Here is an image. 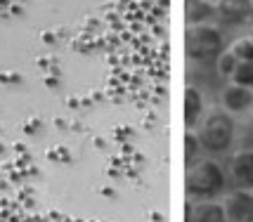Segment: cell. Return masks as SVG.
<instances>
[{
	"mask_svg": "<svg viewBox=\"0 0 253 222\" xmlns=\"http://www.w3.org/2000/svg\"><path fill=\"white\" fill-rule=\"evenodd\" d=\"M230 178L237 187L253 189V149H239L230 158Z\"/></svg>",
	"mask_w": 253,
	"mask_h": 222,
	"instance_id": "obj_7",
	"label": "cell"
},
{
	"mask_svg": "<svg viewBox=\"0 0 253 222\" xmlns=\"http://www.w3.org/2000/svg\"><path fill=\"white\" fill-rule=\"evenodd\" d=\"M227 50H230V52L237 57L239 62H253V40L249 38V36L237 38V40H234Z\"/></svg>",
	"mask_w": 253,
	"mask_h": 222,
	"instance_id": "obj_12",
	"label": "cell"
},
{
	"mask_svg": "<svg viewBox=\"0 0 253 222\" xmlns=\"http://www.w3.org/2000/svg\"><path fill=\"white\" fill-rule=\"evenodd\" d=\"M185 147H187V149H185V161H187V166H192V163H194L192 158H194L199 151H204L201 145H199V137L194 130H187V133H185Z\"/></svg>",
	"mask_w": 253,
	"mask_h": 222,
	"instance_id": "obj_13",
	"label": "cell"
},
{
	"mask_svg": "<svg viewBox=\"0 0 253 222\" xmlns=\"http://www.w3.org/2000/svg\"><path fill=\"white\" fill-rule=\"evenodd\" d=\"M225 187H227V175L218 161L201 158V161H194L192 166H187L185 191H187L189 201H215L225 194Z\"/></svg>",
	"mask_w": 253,
	"mask_h": 222,
	"instance_id": "obj_2",
	"label": "cell"
},
{
	"mask_svg": "<svg viewBox=\"0 0 253 222\" xmlns=\"http://www.w3.org/2000/svg\"><path fill=\"white\" fill-rule=\"evenodd\" d=\"M185 19H187V26L213 22L215 0H185Z\"/></svg>",
	"mask_w": 253,
	"mask_h": 222,
	"instance_id": "obj_10",
	"label": "cell"
},
{
	"mask_svg": "<svg viewBox=\"0 0 253 222\" xmlns=\"http://www.w3.org/2000/svg\"><path fill=\"white\" fill-rule=\"evenodd\" d=\"M249 38H251V40H253V26H251V34H249Z\"/></svg>",
	"mask_w": 253,
	"mask_h": 222,
	"instance_id": "obj_14",
	"label": "cell"
},
{
	"mask_svg": "<svg viewBox=\"0 0 253 222\" xmlns=\"http://www.w3.org/2000/svg\"><path fill=\"white\" fill-rule=\"evenodd\" d=\"M227 222H253V189L234 187L222 194Z\"/></svg>",
	"mask_w": 253,
	"mask_h": 222,
	"instance_id": "obj_5",
	"label": "cell"
},
{
	"mask_svg": "<svg viewBox=\"0 0 253 222\" xmlns=\"http://www.w3.org/2000/svg\"><path fill=\"white\" fill-rule=\"evenodd\" d=\"M225 36L215 22L187 26L185 31V55L194 64H215L225 52Z\"/></svg>",
	"mask_w": 253,
	"mask_h": 222,
	"instance_id": "obj_3",
	"label": "cell"
},
{
	"mask_svg": "<svg viewBox=\"0 0 253 222\" xmlns=\"http://www.w3.org/2000/svg\"><path fill=\"white\" fill-rule=\"evenodd\" d=\"M185 222H227L222 201H194V203H187Z\"/></svg>",
	"mask_w": 253,
	"mask_h": 222,
	"instance_id": "obj_8",
	"label": "cell"
},
{
	"mask_svg": "<svg viewBox=\"0 0 253 222\" xmlns=\"http://www.w3.org/2000/svg\"><path fill=\"white\" fill-rule=\"evenodd\" d=\"M204 113H206V107H204L201 90L194 88V85H187V90H185V128L194 130L201 123Z\"/></svg>",
	"mask_w": 253,
	"mask_h": 222,
	"instance_id": "obj_9",
	"label": "cell"
},
{
	"mask_svg": "<svg viewBox=\"0 0 253 222\" xmlns=\"http://www.w3.org/2000/svg\"><path fill=\"white\" fill-rule=\"evenodd\" d=\"M215 22L227 29L253 26V0H215Z\"/></svg>",
	"mask_w": 253,
	"mask_h": 222,
	"instance_id": "obj_4",
	"label": "cell"
},
{
	"mask_svg": "<svg viewBox=\"0 0 253 222\" xmlns=\"http://www.w3.org/2000/svg\"><path fill=\"white\" fill-rule=\"evenodd\" d=\"M220 107L225 111H230L232 116L249 113V111H253V90L244 88V85H237V83H227L222 88Z\"/></svg>",
	"mask_w": 253,
	"mask_h": 222,
	"instance_id": "obj_6",
	"label": "cell"
},
{
	"mask_svg": "<svg viewBox=\"0 0 253 222\" xmlns=\"http://www.w3.org/2000/svg\"><path fill=\"white\" fill-rule=\"evenodd\" d=\"M230 83L253 90V62H237V67H234L230 76Z\"/></svg>",
	"mask_w": 253,
	"mask_h": 222,
	"instance_id": "obj_11",
	"label": "cell"
},
{
	"mask_svg": "<svg viewBox=\"0 0 253 222\" xmlns=\"http://www.w3.org/2000/svg\"><path fill=\"white\" fill-rule=\"evenodd\" d=\"M194 133L199 137L201 149L211 156H220L225 151H230L237 137V121L230 111H225L222 107H215L204 113V118L194 128Z\"/></svg>",
	"mask_w": 253,
	"mask_h": 222,
	"instance_id": "obj_1",
	"label": "cell"
}]
</instances>
